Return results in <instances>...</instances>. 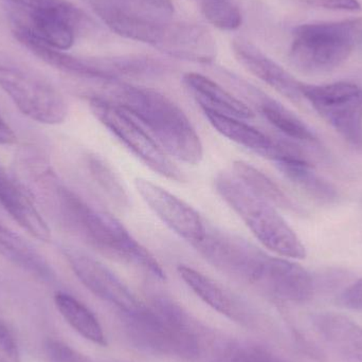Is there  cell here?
<instances>
[{
	"label": "cell",
	"instance_id": "obj_1",
	"mask_svg": "<svg viewBox=\"0 0 362 362\" xmlns=\"http://www.w3.org/2000/svg\"><path fill=\"white\" fill-rule=\"evenodd\" d=\"M100 98L124 110L157 140L168 154L177 160L196 165L204 157V146L191 121L167 95L154 89L134 86L121 81L100 82Z\"/></svg>",
	"mask_w": 362,
	"mask_h": 362
},
{
	"label": "cell",
	"instance_id": "obj_2",
	"mask_svg": "<svg viewBox=\"0 0 362 362\" xmlns=\"http://www.w3.org/2000/svg\"><path fill=\"white\" fill-rule=\"evenodd\" d=\"M57 199L65 225L91 247L117 261L140 268L158 280H165L160 264L112 214L93 208L78 194L59 185Z\"/></svg>",
	"mask_w": 362,
	"mask_h": 362
},
{
	"label": "cell",
	"instance_id": "obj_3",
	"mask_svg": "<svg viewBox=\"0 0 362 362\" xmlns=\"http://www.w3.org/2000/svg\"><path fill=\"white\" fill-rule=\"evenodd\" d=\"M214 185L223 202L266 248L291 259L306 257L301 240L276 209L255 195L235 174L221 172L215 177Z\"/></svg>",
	"mask_w": 362,
	"mask_h": 362
},
{
	"label": "cell",
	"instance_id": "obj_4",
	"mask_svg": "<svg viewBox=\"0 0 362 362\" xmlns=\"http://www.w3.org/2000/svg\"><path fill=\"white\" fill-rule=\"evenodd\" d=\"M362 48V18L304 23L293 32L291 63L304 72L322 74L341 66Z\"/></svg>",
	"mask_w": 362,
	"mask_h": 362
},
{
	"label": "cell",
	"instance_id": "obj_5",
	"mask_svg": "<svg viewBox=\"0 0 362 362\" xmlns=\"http://www.w3.org/2000/svg\"><path fill=\"white\" fill-rule=\"evenodd\" d=\"M19 42L48 65L72 76L97 82L121 81L122 78H151L163 74L167 67L146 55L83 57L51 48L21 30H13Z\"/></svg>",
	"mask_w": 362,
	"mask_h": 362
},
{
	"label": "cell",
	"instance_id": "obj_6",
	"mask_svg": "<svg viewBox=\"0 0 362 362\" xmlns=\"http://www.w3.org/2000/svg\"><path fill=\"white\" fill-rule=\"evenodd\" d=\"M0 88L28 118L47 125L61 124L67 102L40 72L0 53Z\"/></svg>",
	"mask_w": 362,
	"mask_h": 362
},
{
	"label": "cell",
	"instance_id": "obj_7",
	"mask_svg": "<svg viewBox=\"0 0 362 362\" xmlns=\"http://www.w3.org/2000/svg\"><path fill=\"white\" fill-rule=\"evenodd\" d=\"M88 100L93 116L144 165L168 180L178 182L185 180L180 168L163 152L150 134L124 110L93 95H89Z\"/></svg>",
	"mask_w": 362,
	"mask_h": 362
},
{
	"label": "cell",
	"instance_id": "obj_8",
	"mask_svg": "<svg viewBox=\"0 0 362 362\" xmlns=\"http://www.w3.org/2000/svg\"><path fill=\"white\" fill-rule=\"evenodd\" d=\"M303 98L354 150L362 153V88L337 82L302 87Z\"/></svg>",
	"mask_w": 362,
	"mask_h": 362
},
{
	"label": "cell",
	"instance_id": "obj_9",
	"mask_svg": "<svg viewBox=\"0 0 362 362\" xmlns=\"http://www.w3.org/2000/svg\"><path fill=\"white\" fill-rule=\"evenodd\" d=\"M192 246L223 274L253 286L269 257L244 238L211 227H206L204 238Z\"/></svg>",
	"mask_w": 362,
	"mask_h": 362
},
{
	"label": "cell",
	"instance_id": "obj_10",
	"mask_svg": "<svg viewBox=\"0 0 362 362\" xmlns=\"http://www.w3.org/2000/svg\"><path fill=\"white\" fill-rule=\"evenodd\" d=\"M12 16L13 29L25 32L47 46L62 51L71 48L78 32L90 25V19L78 8L71 11L14 8Z\"/></svg>",
	"mask_w": 362,
	"mask_h": 362
},
{
	"label": "cell",
	"instance_id": "obj_11",
	"mask_svg": "<svg viewBox=\"0 0 362 362\" xmlns=\"http://www.w3.org/2000/svg\"><path fill=\"white\" fill-rule=\"evenodd\" d=\"M63 255L82 284L95 297L132 314L140 308L127 285L101 262L74 247H64Z\"/></svg>",
	"mask_w": 362,
	"mask_h": 362
},
{
	"label": "cell",
	"instance_id": "obj_12",
	"mask_svg": "<svg viewBox=\"0 0 362 362\" xmlns=\"http://www.w3.org/2000/svg\"><path fill=\"white\" fill-rule=\"evenodd\" d=\"M135 187L148 208L180 238L192 245L204 238L208 226L187 202L144 178H136Z\"/></svg>",
	"mask_w": 362,
	"mask_h": 362
},
{
	"label": "cell",
	"instance_id": "obj_13",
	"mask_svg": "<svg viewBox=\"0 0 362 362\" xmlns=\"http://www.w3.org/2000/svg\"><path fill=\"white\" fill-rule=\"evenodd\" d=\"M219 74L223 76L228 85L242 97L240 100H243L247 105L249 104L252 106L272 127H276L286 137L296 141L304 142V144L318 142V138L308 124L298 118L288 108L282 105L280 102L269 97L267 93L259 90L251 83L247 82L233 72L221 69Z\"/></svg>",
	"mask_w": 362,
	"mask_h": 362
},
{
	"label": "cell",
	"instance_id": "obj_14",
	"mask_svg": "<svg viewBox=\"0 0 362 362\" xmlns=\"http://www.w3.org/2000/svg\"><path fill=\"white\" fill-rule=\"evenodd\" d=\"M204 116L211 125L223 137L251 152L269 159L274 163L282 161L308 160L298 146L288 142L274 139L263 132L240 119L223 116L210 110H204Z\"/></svg>",
	"mask_w": 362,
	"mask_h": 362
},
{
	"label": "cell",
	"instance_id": "obj_15",
	"mask_svg": "<svg viewBox=\"0 0 362 362\" xmlns=\"http://www.w3.org/2000/svg\"><path fill=\"white\" fill-rule=\"evenodd\" d=\"M255 287L283 301H308L314 296L315 283L312 274L288 259L268 257Z\"/></svg>",
	"mask_w": 362,
	"mask_h": 362
},
{
	"label": "cell",
	"instance_id": "obj_16",
	"mask_svg": "<svg viewBox=\"0 0 362 362\" xmlns=\"http://www.w3.org/2000/svg\"><path fill=\"white\" fill-rule=\"evenodd\" d=\"M234 57L240 65L257 76L262 82L284 95L293 103H300L303 98V83L293 78L282 66L268 57L249 40L236 38L232 42Z\"/></svg>",
	"mask_w": 362,
	"mask_h": 362
},
{
	"label": "cell",
	"instance_id": "obj_17",
	"mask_svg": "<svg viewBox=\"0 0 362 362\" xmlns=\"http://www.w3.org/2000/svg\"><path fill=\"white\" fill-rule=\"evenodd\" d=\"M159 51L176 59L211 64L216 57V44L212 34L204 25L173 21Z\"/></svg>",
	"mask_w": 362,
	"mask_h": 362
},
{
	"label": "cell",
	"instance_id": "obj_18",
	"mask_svg": "<svg viewBox=\"0 0 362 362\" xmlns=\"http://www.w3.org/2000/svg\"><path fill=\"white\" fill-rule=\"evenodd\" d=\"M95 14L110 25L119 21L167 23L174 21L171 0H88Z\"/></svg>",
	"mask_w": 362,
	"mask_h": 362
},
{
	"label": "cell",
	"instance_id": "obj_19",
	"mask_svg": "<svg viewBox=\"0 0 362 362\" xmlns=\"http://www.w3.org/2000/svg\"><path fill=\"white\" fill-rule=\"evenodd\" d=\"M182 82L202 110H210L240 120H248L255 117L253 110L243 100L202 74L189 72L183 76Z\"/></svg>",
	"mask_w": 362,
	"mask_h": 362
},
{
	"label": "cell",
	"instance_id": "obj_20",
	"mask_svg": "<svg viewBox=\"0 0 362 362\" xmlns=\"http://www.w3.org/2000/svg\"><path fill=\"white\" fill-rule=\"evenodd\" d=\"M317 332L346 362H362V327L349 317L320 313L313 319Z\"/></svg>",
	"mask_w": 362,
	"mask_h": 362
},
{
	"label": "cell",
	"instance_id": "obj_21",
	"mask_svg": "<svg viewBox=\"0 0 362 362\" xmlns=\"http://www.w3.org/2000/svg\"><path fill=\"white\" fill-rule=\"evenodd\" d=\"M0 204L30 235L42 242L51 240L48 223L31 198L10 176L0 181Z\"/></svg>",
	"mask_w": 362,
	"mask_h": 362
},
{
	"label": "cell",
	"instance_id": "obj_22",
	"mask_svg": "<svg viewBox=\"0 0 362 362\" xmlns=\"http://www.w3.org/2000/svg\"><path fill=\"white\" fill-rule=\"evenodd\" d=\"M0 255L40 280L51 282L54 272L46 259L21 235L0 223Z\"/></svg>",
	"mask_w": 362,
	"mask_h": 362
},
{
	"label": "cell",
	"instance_id": "obj_23",
	"mask_svg": "<svg viewBox=\"0 0 362 362\" xmlns=\"http://www.w3.org/2000/svg\"><path fill=\"white\" fill-rule=\"evenodd\" d=\"M276 165L287 180L314 199L322 204H332L337 200L339 194L335 185L316 173L310 161H282Z\"/></svg>",
	"mask_w": 362,
	"mask_h": 362
},
{
	"label": "cell",
	"instance_id": "obj_24",
	"mask_svg": "<svg viewBox=\"0 0 362 362\" xmlns=\"http://www.w3.org/2000/svg\"><path fill=\"white\" fill-rule=\"evenodd\" d=\"M54 303L59 314L76 333L93 344L106 346V337L99 320L82 302L68 293L57 291Z\"/></svg>",
	"mask_w": 362,
	"mask_h": 362
},
{
	"label": "cell",
	"instance_id": "obj_25",
	"mask_svg": "<svg viewBox=\"0 0 362 362\" xmlns=\"http://www.w3.org/2000/svg\"><path fill=\"white\" fill-rule=\"evenodd\" d=\"M234 174L240 178L255 195L266 200L274 206H278L291 212L300 213L301 208L293 202L274 180L250 163L238 160L233 163Z\"/></svg>",
	"mask_w": 362,
	"mask_h": 362
},
{
	"label": "cell",
	"instance_id": "obj_26",
	"mask_svg": "<svg viewBox=\"0 0 362 362\" xmlns=\"http://www.w3.org/2000/svg\"><path fill=\"white\" fill-rule=\"evenodd\" d=\"M177 270L181 280L202 302L219 314L232 317L234 314V301L223 287L189 266L180 265Z\"/></svg>",
	"mask_w": 362,
	"mask_h": 362
},
{
	"label": "cell",
	"instance_id": "obj_27",
	"mask_svg": "<svg viewBox=\"0 0 362 362\" xmlns=\"http://www.w3.org/2000/svg\"><path fill=\"white\" fill-rule=\"evenodd\" d=\"M87 167L91 177L118 210L129 209V196L119 176L110 165L95 155L87 157Z\"/></svg>",
	"mask_w": 362,
	"mask_h": 362
},
{
	"label": "cell",
	"instance_id": "obj_28",
	"mask_svg": "<svg viewBox=\"0 0 362 362\" xmlns=\"http://www.w3.org/2000/svg\"><path fill=\"white\" fill-rule=\"evenodd\" d=\"M198 6L209 23L226 31L236 30L243 17L235 0H197Z\"/></svg>",
	"mask_w": 362,
	"mask_h": 362
},
{
	"label": "cell",
	"instance_id": "obj_29",
	"mask_svg": "<svg viewBox=\"0 0 362 362\" xmlns=\"http://www.w3.org/2000/svg\"><path fill=\"white\" fill-rule=\"evenodd\" d=\"M45 352L50 362H93L88 357L57 339L47 340Z\"/></svg>",
	"mask_w": 362,
	"mask_h": 362
},
{
	"label": "cell",
	"instance_id": "obj_30",
	"mask_svg": "<svg viewBox=\"0 0 362 362\" xmlns=\"http://www.w3.org/2000/svg\"><path fill=\"white\" fill-rule=\"evenodd\" d=\"M0 362H21V353L14 336L0 320Z\"/></svg>",
	"mask_w": 362,
	"mask_h": 362
},
{
	"label": "cell",
	"instance_id": "obj_31",
	"mask_svg": "<svg viewBox=\"0 0 362 362\" xmlns=\"http://www.w3.org/2000/svg\"><path fill=\"white\" fill-rule=\"evenodd\" d=\"M339 302L344 308L362 312V278L350 285L340 295Z\"/></svg>",
	"mask_w": 362,
	"mask_h": 362
},
{
	"label": "cell",
	"instance_id": "obj_32",
	"mask_svg": "<svg viewBox=\"0 0 362 362\" xmlns=\"http://www.w3.org/2000/svg\"><path fill=\"white\" fill-rule=\"evenodd\" d=\"M308 6L327 8L334 11H350L357 12L361 10L358 0H304Z\"/></svg>",
	"mask_w": 362,
	"mask_h": 362
},
{
	"label": "cell",
	"instance_id": "obj_33",
	"mask_svg": "<svg viewBox=\"0 0 362 362\" xmlns=\"http://www.w3.org/2000/svg\"><path fill=\"white\" fill-rule=\"evenodd\" d=\"M227 362H284L276 358L268 353L259 350L245 351L236 353L233 357H230Z\"/></svg>",
	"mask_w": 362,
	"mask_h": 362
},
{
	"label": "cell",
	"instance_id": "obj_34",
	"mask_svg": "<svg viewBox=\"0 0 362 362\" xmlns=\"http://www.w3.org/2000/svg\"><path fill=\"white\" fill-rule=\"evenodd\" d=\"M16 141L17 136L14 131L0 115V146H13Z\"/></svg>",
	"mask_w": 362,
	"mask_h": 362
}]
</instances>
